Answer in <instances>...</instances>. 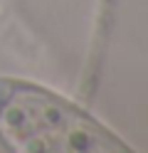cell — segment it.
I'll return each mask as SVG.
<instances>
[{"mask_svg": "<svg viewBox=\"0 0 148 153\" xmlns=\"http://www.w3.org/2000/svg\"><path fill=\"white\" fill-rule=\"evenodd\" d=\"M0 138L13 153H131L74 104L22 82H0Z\"/></svg>", "mask_w": 148, "mask_h": 153, "instance_id": "cell-1", "label": "cell"}]
</instances>
